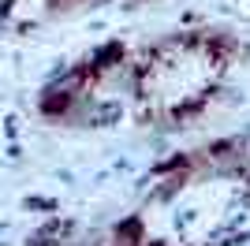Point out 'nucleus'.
Segmentation results:
<instances>
[{
  "mask_svg": "<svg viewBox=\"0 0 250 246\" xmlns=\"http://www.w3.org/2000/svg\"><path fill=\"white\" fill-rule=\"evenodd\" d=\"M220 63L206 41H168L142 71V97L161 116H183L213 86Z\"/></svg>",
  "mask_w": 250,
  "mask_h": 246,
  "instance_id": "nucleus-1",
  "label": "nucleus"
}]
</instances>
